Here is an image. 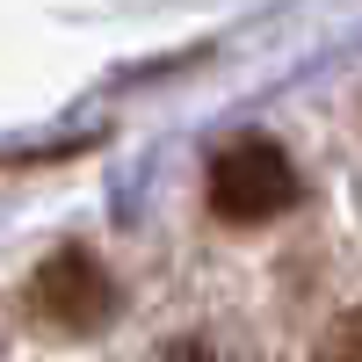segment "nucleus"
<instances>
[{
	"label": "nucleus",
	"mask_w": 362,
	"mask_h": 362,
	"mask_svg": "<svg viewBox=\"0 0 362 362\" xmlns=\"http://www.w3.org/2000/svg\"><path fill=\"white\" fill-rule=\"evenodd\" d=\"M297 203V167L276 138H232L210 160V210L225 225H268Z\"/></svg>",
	"instance_id": "1"
},
{
	"label": "nucleus",
	"mask_w": 362,
	"mask_h": 362,
	"mask_svg": "<svg viewBox=\"0 0 362 362\" xmlns=\"http://www.w3.org/2000/svg\"><path fill=\"white\" fill-rule=\"evenodd\" d=\"M29 319L44 326V334H102L116 319V283L109 268L87 254V247H58L37 276H29Z\"/></svg>",
	"instance_id": "2"
},
{
	"label": "nucleus",
	"mask_w": 362,
	"mask_h": 362,
	"mask_svg": "<svg viewBox=\"0 0 362 362\" xmlns=\"http://www.w3.org/2000/svg\"><path fill=\"white\" fill-rule=\"evenodd\" d=\"M153 362H247V355L225 348V341H210V334H189V341H167Z\"/></svg>",
	"instance_id": "3"
},
{
	"label": "nucleus",
	"mask_w": 362,
	"mask_h": 362,
	"mask_svg": "<svg viewBox=\"0 0 362 362\" xmlns=\"http://www.w3.org/2000/svg\"><path fill=\"white\" fill-rule=\"evenodd\" d=\"M312 362H362V305H355V312L334 326V334L319 341V355H312Z\"/></svg>",
	"instance_id": "4"
}]
</instances>
